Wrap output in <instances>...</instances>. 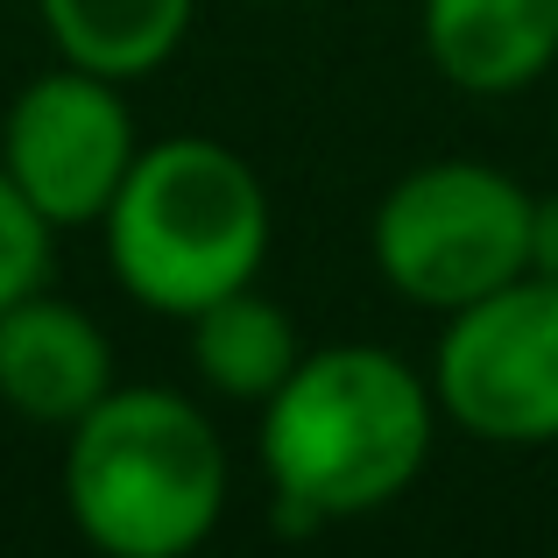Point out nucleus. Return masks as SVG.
Here are the masks:
<instances>
[{"label": "nucleus", "instance_id": "f257e3e1", "mask_svg": "<svg viewBox=\"0 0 558 558\" xmlns=\"http://www.w3.org/2000/svg\"><path fill=\"white\" fill-rule=\"evenodd\" d=\"M438 438L432 375L381 347H318L262 403V466L290 531L389 509Z\"/></svg>", "mask_w": 558, "mask_h": 558}, {"label": "nucleus", "instance_id": "f03ea898", "mask_svg": "<svg viewBox=\"0 0 558 558\" xmlns=\"http://www.w3.org/2000/svg\"><path fill=\"white\" fill-rule=\"evenodd\" d=\"M64 509L99 558H191L227 517V446L191 396L113 381L71 424Z\"/></svg>", "mask_w": 558, "mask_h": 558}, {"label": "nucleus", "instance_id": "7ed1b4c3", "mask_svg": "<svg viewBox=\"0 0 558 558\" xmlns=\"http://www.w3.org/2000/svg\"><path fill=\"white\" fill-rule=\"evenodd\" d=\"M99 233H107L113 283L142 312L191 318L247 290L269 262V191L227 142L163 135L135 156Z\"/></svg>", "mask_w": 558, "mask_h": 558}, {"label": "nucleus", "instance_id": "20e7f679", "mask_svg": "<svg viewBox=\"0 0 558 558\" xmlns=\"http://www.w3.org/2000/svg\"><path fill=\"white\" fill-rule=\"evenodd\" d=\"M375 269L424 312H466L488 290L531 276V191L474 156L403 170L375 205Z\"/></svg>", "mask_w": 558, "mask_h": 558}, {"label": "nucleus", "instance_id": "39448f33", "mask_svg": "<svg viewBox=\"0 0 558 558\" xmlns=\"http://www.w3.org/2000/svg\"><path fill=\"white\" fill-rule=\"evenodd\" d=\"M432 396L466 438L558 446V276H517L466 312H446Z\"/></svg>", "mask_w": 558, "mask_h": 558}, {"label": "nucleus", "instance_id": "423d86ee", "mask_svg": "<svg viewBox=\"0 0 558 558\" xmlns=\"http://www.w3.org/2000/svg\"><path fill=\"white\" fill-rule=\"evenodd\" d=\"M142 156L135 113L121 99V78H99L57 57V71L28 78L0 121V170L28 205L64 227H99L113 191L128 184Z\"/></svg>", "mask_w": 558, "mask_h": 558}, {"label": "nucleus", "instance_id": "0eeeda50", "mask_svg": "<svg viewBox=\"0 0 558 558\" xmlns=\"http://www.w3.org/2000/svg\"><path fill=\"white\" fill-rule=\"evenodd\" d=\"M113 389V340L93 312L28 290L22 304L0 312V403L28 424H71Z\"/></svg>", "mask_w": 558, "mask_h": 558}, {"label": "nucleus", "instance_id": "6e6552de", "mask_svg": "<svg viewBox=\"0 0 558 558\" xmlns=\"http://www.w3.org/2000/svg\"><path fill=\"white\" fill-rule=\"evenodd\" d=\"M424 57L474 99L523 93L558 57V0H424Z\"/></svg>", "mask_w": 558, "mask_h": 558}, {"label": "nucleus", "instance_id": "1a4fd4ad", "mask_svg": "<svg viewBox=\"0 0 558 558\" xmlns=\"http://www.w3.org/2000/svg\"><path fill=\"white\" fill-rule=\"evenodd\" d=\"M36 14L64 64L135 85L178 57L198 0H36Z\"/></svg>", "mask_w": 558, "mask_h": 558}, {"label": "nucleus", "instance_id": "9d476101", "mask_svg": "<svg viewBox=\"0 0 558 558\" xmlns=\"http://www.w3.org/2000/svg\"><path fill=\"white\" fill-rule=\"evenodd\" d=\"M184 326H191V368H198V381L213 396H227V403L262 410L290 381V368L304 361L298 318L276 298H262L255 283L219 298V304H205V312H191Z\"/></svg>", "mask_w": 558, "mask_h": 558}, {"label": "nucleus", "instance_id": "9b49d317", "mask_svg": "<svg viewBox=\"0 0 558 558\" xmlns=\"http://www.w3.org/2000/svg\"><path fill=\"white\" fill-rule=\"evenodd\" d=\"M50 241H57V227L14 191L8 170H0V312L22 304L28 290H43V276H50Z\"/></svg>", "mask_w": 558, "mask_h": 558}, {"label": "nucleus", "instance_id": "f8f14e48", "mask_svg": "<svg viewBox=\"0 0 558 558\" xmlns=\"http://www.w3.org/2000/svg\"><path fill=\"white\" fill-rule=\"evenodd\" d=\"M531 276H558V191H531Z\"/></svg>", "mask_w": 558, "mask_h": 558}, {"label": "nucleus", "instance_id": "ddd939ff", "mask_svg": "<svg viewBox=\"0 0 558 558\" xmlns=\"http://www.w3.org/2000/svg\"><path fill=\"white\" fill-rule=\"evenodd\" d=\"M255 8H276V0H255Z\"/></svg>", "mask_w": 558, "mask_h": 558}]
</instances>
